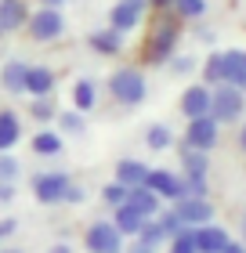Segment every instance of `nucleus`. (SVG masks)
I'll list each match as a JSON object with an SVG mask.
<instances>
[{
	"label": "nucleus",
	"instance_id": "28",
	"mask_svg": "<svg viewBox=\"0 0 246 253\" xmlns=\"http://www.w3.org/2000/svg\"><path fill=\"white\" fill-rule=\"evenodd\" d=\"M29 112H33V120H40V123H48V120H54V116H58V112H54V101H51V94H48V98H33Z\"/></svg>",
	"mask_w": 246,
	"mask_h": 253
},
{
	"label": "nucleus",
	"instance_id": "33",
	"mask_svg": "<svg viewBox=\"0 0 246 253\" xmlns=\"http://www.w3.org/2000/svg\"><path fill=\"white\" fill-rule=\"evenodd\" d=\"M101 199L109 203V206H120V203H127V188L120 185V181H112V185L101 188Z\"/></svg>",
	"mask_w": 246,
	"mask_h": 253
},
{
	"label": "nucleus",
	"instance_id": "15",
	"mask_svg": "<svg viewBox=\"0 0 246 253\" xmlns=\"http://www.w3.org/2000/svg\"><path fill=\"white\" fill-rule=\"evenodd\" d=\"M54 90V73L48 65H29L26 69V94L33 98H48Z\"/></svg>",
	"mask_w": 246,
	"mask_h": 253
},
{
	"label": "nucleus",
	"instance_id": "4",
	"mask_svg": "<svg viewBox=\"0 0 246 253\" xmlns=\"http://www.w3.org/2000/svg\"><path fill=\"white\" fill-rule=\"evenodd\" d=\"M84 246L91 253H123V235L112 228V221H95L84 235Z\"/></svg>",
	"mask_w": 246,
	"mask_h": 253
},
{
	"label": "nucleus",
	"instance_id": "39",
	"mask_svg": "<svg viewBox=\"0 0 246 253\" xmlns=\"http://www.w3.org/2000/svg\"><path fill=\"white\" fill-rule=\"evenodd\" d=\"M148 4L156 7V11H170V4H174V0H148Z\"/></svg>",
	"mask_w": 246,
	"mask_h": 253
},
{
	"label": "nucleus",
	"instance_id": "20",
	"mask_svg": "<svg viewBox=\"0 0 246 253\" xmlns=\"http://www.w3.org/2000/svg\"><path fill=\"white\" fill-rule=\"evenodd\" d=\"M26 62H7L4 69H0V84H4V90L7 94H26Z\"/></svg>",
	"mask_w": 246,
	"mask_h": 253
},
{
	"label": "nucleus",
	"instance_id": "48",
	"mask_svg": "<svg viewBox=\"0 0 246 253\" xmlns=\"http://www.w3.org/2000/svg\"><path fill=\"white\" fill-rule=\"evenodd\" d=\"M0 37H4V29H0Z\"/></svg>",
	"mask_w": 246,
	"mask_h": 253
},
{
	"label": "nucleus",
	"instance_id": "12",
	"mask_svg": "<svg viewBox=\"0 0 246 253\" xmlns=\"http://www.w3.org/2000/svg\"><path fill=\"white\" fill-rule=\"evenodd\" d=\"M181 112H185L189 120H196V116H210V87L192 84V87L181 94Z\"/></svg>",
	"mask_w": 246,
	"mask_h": 253
},
{
	"label": "nucleus",
	"instance_id": "18",
	"mask_svg": "<svg viewBox=\"0 0 246 253\" xmlns=\"http://www.w3.org/2000/svg\"><path fill=\"white\" fill-rule=\"evenodd\" d=\"M145 177H148V167L142 163V159H120V163H116V181H120L123 188L145 185Z\"/></svg>",
	"mask_w": 246,
	"mask_h": 253
},
{
	"label": "nucleus",
	"instance_id": "1",
	"mask_svg": "<svg viewBox=\"0 0 246 253\" xmlns=\"http://www.w3.org/2000/svg\"><path fill=\"white\" fill-rule=\"evenodd\" d=\"M145 73L142 69H134V65H123V69H116V73L109 76V94L120 101V105H138V101H145Z\"/></svg>",
	"mask_w": 246,
	"mask_h": 253
},
{
	"label": "nucleus",
	"instance_id": "22",
	"mask_svg": "<svg viewBox=\"0 0 246 253\" xmlns=\"http://www.w3.org/2000/svg\"><path fill=\"white\" fill-rule=\"evenodd\" d=\"M95 101H98V87L91 80H76L73 84V109L87 112V109H95Z\"/></svg>",
	"mask_w": 246,
	"mask_h": 253
},
{
	"label": "nucleus",
	"instance_id": "23",
	"mask_svg": "<svg viewBox=\"0 0 246 253\" xmlns=\"http://www.w3.org/2000/svg\"><path fill=\"white\" fill-rule=\"evenodd\" d=\"M181 167H185V177H206V170H210V159H206V152L185 148V156H181Z\"/></svg>",
	"mask_w": 246,
	"mask_h": 253
},
{
	"label": "nucleus",
	"instance_id": "5",
	"mask_svg": "<svg viewBox=\"0 0 246 253\" xmlns=\"http://www.w3.org/2000/svg\"><path fill=\"white\" fill-rule=\"evenodd\" d=\"M178 51V26L174 22H163V26L152 29V40H148V62L152 65H163L174 58Z\"/></svg>",
	"mask_w": 246,
	"mask_h": 253
},
{
	"label": "nucleus",
	"instance_id": "10",
	"mask_svg": "<svg viewBox=\"0 0 246 253\" xmlns=\"http://www.w3.org/2000/svg\"><path fill=\"white\" fill-rule=\"evenodd\" d=\"M174 213L181 217L185 228H199V224H210V203L206 199H192V195H181L178 203H174Z\"/></svg>",
	"mask_w": 246,
	"mask_h": 253
},
{
	"label": "nucleus",
	"instance_id": "19",
	"mask_svg": "<svg viewBox=\"0 0 246 253\" xmlns=\"http://www.w3.org/2000/svg\"><path fill=\"white\" fill-rule=\"evenodd\" d=\"M91 43V51H98V54H120L123 51V33H116V29H95L87 37Z\"/></svg>",
	"mask_w": 246,
	"mask_h": 253
},
{
	"label": "nucleus",
	"instance_id": "26",
	"mask_svg": "<svg viewBox=\"0 0 246 253\" xmlns=\"http://www.w3.org/2000/svg\"><path fill=\"white\" fill-rule=\"evenodd\" d=\"M170 11L178 18H203L206 15V0H174Z\"/></svg>",
	"mask_w": 246,
	"mask_h": 253
},
{
	"label": "nucleus",
	"instance_id": "29",
	"mask_svg": "<svg viewBox=\"0 0 246 253\" xmlns=\"http://www.w3.org/2000/svg\"><path fill=\"white\" fill-rule=\"evenodd\" d=\"M138 243H142V246H148V250H156V246L163 243L159 224H156V221H145V224H142V232H138Z\"/></svg>",
	"mask_w": 246,
	"mask_h": 253
},
{
	"label": "nucleus",
	"instance_id": "16",
	"mask_svg": "<svg viewBox=\"0 0 246 253\" xmlns=\"http://www.w3.org/2000/svg\"><path fill=\"white\" fill-rule=\"evenodd\" d=\"M26 18H29L26 0H0V29H4V33L22 29V26H26Z\"/></svg>",
	"mask_w": 246,
	"mask_h": 253
},
{
	"label": "nucleus",
	"instance_id": "14",
	"mask_svg": "<svg viewBox=\"0 0 246 253\" xmlns=\"http://www.w3.org/2000/svg\"><path fill=\"white\" fill-rule=\"evenodd\" d=\"M142 224H145V217L138 213L131 203H120V206H112V228H116L120 235H134V239H138Z\"/></svg>",
	"mask_w": 246,
	"mask_h": 253
},
{
	"label": "nucleus",
	"instance_id": "17",
	"mask_svg": "<svg viewBox=\"0 0 246 253\" xmlns=\"http://www.w3.org/2000/svg\"><path fill=\"white\" fill-rule=\"evenodd\" d=\"M127 203H131L134 210L145 217V221H152V217L159 213V195L152 192V188H145V185H138V188H127Z\"/></svg>",
	"mask_w": 246,
	"mask_h": 253
},
{
	"label": "nucleus",
	"instance_id": "25",
	"mask_svg": "<svg viewBox=\"0 0 246 253\" xmlns=\"http://www.w3.org/2000/svg\"><path fill=\"white\" fill-rule=\"evenodd\" d=\"M145 145L152 148V152H159V148H167V145H174V134L167 130L163 123H152L148 130H145Z\"/></svg>",
	"mask_w": 246,
	"mask_h": 253
},
{
	"label": "nucleus",
	"instance_id": "6",
	"mask_svg": "<svg viewBox=\"0 0 246 253\" xmlns=\"http://www.w3.org/2000/svg\"><path fill=\"white\" fill-rule=\"evenodd\" d=\"M217 120L214 116H196L189 120V130H185V148H196V152H210L217 145Z\"/></svg>",
	"mask_w": 246,
	"mask_h": 253
},
{
	"label": "nucleus",
	"instance_id": "9",
	"mask_svg": "<svg viewBox=\"0 0 246 253\" xmlns=\"http://www.w3.org/2000/svg\"><path fill=\"white\" fill-rule=\"evenodd\" d=\"M145 188H152L159 199H170V203H178L185 195V185H181V177L174 174V170H148Z\"/></svg>",
	"mask_w": 246,
	"mask_h": 253
},
{
	"label": "nucleus",
	"instance_id": "36",
	"mask_svg": "<svg viewBox=\"0 0 246 253\" xmlns=\"http://www.w3.org/2000/svg\"><path fill=\"white\" fill-rule=\"evenodd\" d=\"M62 199H69V203H80V199H84V188L69 181V188H65V195H62Z\"/></svg>",
	"mask_w": 246,
	"mask_h": 253
},
{
	"label": "nucleus",
	"instance_id": "24",
	"mask_svg": "<svg viewBox=\"0 0 246 253\" xmlns=\"http://www.w3.org/2000/svg\"><path fill=\"white\" fill-rule=\"evenodd\" d=\"M33 152L37 156H58L62 152V137H58L54 130H40L37 137H33Z\"/></svg>",
	"mask_w": 246,
	"mask_h": 253
},
{
	"label": "nucleus",
	"instance_id": "38",
	"mask_svg": "<svg viewBox=\"0 0 246 253\" xmlns=\"http://www.w3.org/2000/svg\"><path fill=\"white\" fill-rule=\"evenodd\" d=\"M221 253H246V246H243V243H236V239H228V243L221 246Z\"/></svg>",
	"mask_w": 246,
	"mask_h": 253
},
{
	"label": "nucleus",
	"instance_id": "31",
	"mask_svg": "<svg viewBox=\"0 0 246 253\" xmlns=\"http://www.w3.org/2000/svg\"><path fill=\"white\" fill-rule=\"evenodd\" d=\"M58 126H62L65 134H84V112H62V116H58Z\"/></svg>",
	"mask_w": 246,
	"mask_h": 253
},
{
	"label": "nucleus",
	"instance_id": "40",
	"mask_svg": "<svg viewBox=\"0 0 246 253\" xmlns=\"http://www.w3.org/2000/svg\"><path fill=\"white\" fill-rule=\"evenodd\" d=\"M11 232H15V221H0V235H4V239H7Z\"/></svg>",
	"mask_w": 246,
	"mask_h": 253
},
{
	"label": "nucleus",
	"instance_id": "43",
	"mask_svg": "<svg viewBox=\"0 0 246 253\" xmlns=\"http://www.w3.org/2000/svg\"><path fill=\"white\" fill-rule=\"evenodd\" d=\"M239 145H243V152H246V123H243V130H239Z\"/></svg>",
	"mask_w": 246,
	"mask_h": 253
},
{
	"label": "nucleus",
	"instance_id": "37",
	"mask_svg": "<svg viewBox=\"0 0 246 253\" xmlns=\"http://www.w3.org/2000/svg\"><path fill=\"white\" fill-rule=\"evenodd\" d=\"M15 199V185H4V181H0V203H11Z\"/></svg>",
	"mask_w": 246,
	"mask_h": 253
},
{
	"label": "nucleus",
	"instance_id": "44",
	"mask_svg": "<svg viewBox=\"0 0 246 253\" xmlns=\"http://www.w3.org/2000/svg\"><path fill=\"white\" fill-rule=\"evenodd\" d=\"M51 253H69V246H62V243H58V246H54Z\"/></svg>",
	"mask_w": 246,
	"mask_h": 253
},
{
	"label": "nucleus",
	"instance_id": "45",
	"mask_svg": "<svg viewBox=\"0 0 246 253\" xmlns=\"http://www.w3.org/2000/svg\"><path fill=\"white\" fill-rule=\"evenodd\" d=\"M0 253H22V250H0Z\"/></svg>",
	"mask_w": 246,
	"mask_h": 253
},
{
	"label": "nucleus",
	"instance_id": "2",
	"mask_svg": "<svg viewBox=\"0 0 246 253\" xmlns=\"http://www.w3.org/2000/svg\"><path fill=\"white\" fill-rule=\"evenodd\" d=\"M243 105H246V94L232 84H217L210 90V116L217 123H236L243 116Z\"/></svg>",
	"mask_w": 246,
	"mask_h": 253
},
{
	"label": "nucleus",
	"instance_id": "27",
	"mask_svg": "<svg viewBox=\"0 0 246 253\" xmlns=\"http://www.w3.org/2000/svg\"><path fill=\"white\" fill-rule=\"evenodd\" d=\"M18 174H22L18 159H15V156H7V152H0V181H4V185H15Z\"/></svg>",
	"mask_w": 246,
	"mask_h": 253
},
{
	"label": "nucleus",
	"instance_id": "7",
	"mask_svg": "<svg viewBox=\"0 0 246 253\" xmlns=\"http://www.w3.org/2000/svg\"><path fill=\"white\" fill-rule=\"evenodd\" d=\"M145 7H148V0H116V7L109 11V29H116V33H131L138 22H142Z\"/></svg>",
	"mask_w": 246,
	"mask_h": 253
},
{
	"label": "nucleus",
	"instance_id": "13",
	"mask_svg": "<svg viewBox=\"0 0 246 253\" xmlns=\"http://www.w3.org/2000/svg\"><path fill=\"white\" fill-rule=\"evenodd\" d=\"M221 84H232V87L243 90V84H246L243 51H221Z\"/></svg>",
	"mask_w": 246,
	"mask_h": 253
},
{
	"label": "nucleus",
	"instance_id": "35",
	"mask_svg": "<svg viewBox=\"0 0 246 253\" xmlns=\"http://www.w3.org/2000/svg\"><path fill=\"white\" fill-rule=\"evenodd\" d=\"M170 62H174V73H178V76H185V73L196 69V58H170Z\"/></svg>",
	"mask_w": 246,
	"mask_h": 253
},
{
	"label": "nucleus",
	"instance_id": "47",
	"mask_svg": "<svg viewBox=\"0 0 246 253\" xmlns=\"http://www.w3.org/2000/svg\"><path fill=\"white\" fill-rule=\"evenodd\" d=\"M243 62H246V51H243Z\"/></svg>",
	"mask_w": 246,
	"mask_h": 253
},
{
	"label": "nucleus",
	"instance_id": "11",
	"mask_svg": "<svg viewBox=\"0 0 246 253\" xmlns=\"http://www.w3.org/2000/svg\"><path fill=\"white\" fill-rule=\"evenodd\" d=\"M192 243H196V253H221V246L228 243V232L214 224H199L192 228Z\"/></svg>",
	"mask_w": 246,
	"mask_h": 253
},
{
	"label": "nucleus",
	"instance_id": "3",
	"mask_svg": "<svg viewBox=\"0 0 246 253\" xmlns=\"http://www.w3.org/2000/svg\"><path fill=\"white\" fill-rule=\"evenodd\" d=\"M26 29H29V37L37 43H48V40H58L65 33V18H62L58 7H44L40 4V11H33L26 18Z\"/></svg>",
	"mask_w": 246,
	"mask_h": 253
},
{
	"label": "nucleus",
	"instance_id": "49",
	"mask_svg": "<svg viewBox=\"0 0 246 253\" xmlns=\"http://www.w3.org/2000/svg\"><path fill=\"white\" fill-rule=\"evenodd\" d=\"M0 239H4V235H0Z\"/></svg>",
	"mask_w": 246,
	"mask_h": 253
},
{
	"label": "nucleus",
	"instance_id": "21",
	"mask_svg": "<svg viewBox=\"0 0 246 253\" xmlns=\"http://www.w3.org/2000/svg\"><path fill=\"white\" fill-rule=\"evenodd\" d=\"M22 137V123L11 109H0V152H11Z\"/></svg>",
	"mask_w": 246,
	"mask_h": 253
},
{
	"label": "nucleus",
	"instance_id": "41",
	"mask_svg": "<svg viewBox=\"0 0 246 253\" xmlns=\"http://www.w3.org/2000/svg\"><path fill=\"white\" fill-rule=\"evenodd\" d=\"M239 235H243V246H246V213L239 217Z\"/></svg>",
	"mask_w": 246,
	"mask_h": 253
},
{
	"label": "nucleus",
	"instance_id": "32",
	"mask_svg": "<svg viewBox=\"0 0 246 253\" xmlns=\"http://www.w3.org/2000/svg\"><path fill=\"white\" fill-rule=\"evenodd\" d=\"M170 253H196V243H192V228H181V232L170 239Z\"/></svg>",
	"mask_w": 246,
	"mask_h": 253
},
{
	"label": "nucleus",
	"instance_id": "46",
	"mask_svg": "<svg viewBox=\"0 0 246 253\" xmlns=\"http://www.w3.org/2000/svg\"><path fill=\"white\" fill-rule=\"evenodd\" d=\"M243 94H246V84H243Z\"/></svg>",
	"mask_w": 246,
	"mask_h": 253
},
{
	"label": "nucleus",
	"instance_id": "30",
	"mask_svg": "<svg viewBox=\"0 0 246 253\" xmlns=\"http://www.w3.org/2000/svg\"><path fill=\"white\" fill-rule=\"evenodd\" d=\"M156 224H159V232H163V239H174V235H178L181 228H185V224H181V217L174 213V210H167V213H159V221H156Z\"/></svg>",
	"mask_w": 246,
	"mask_h": 253
},
{
	"label": "nucleus",
	"instance_id": "34",
	"mask_svg": "<svg viewBox=\"0 0 246 253\" xmlns=\"http://www.w3.org/2000/svg\"><path fill=\"white\" fill-rule=\"evenodd\" d=\"M203 76H206V84H221V51H214V54H210V58H206V65H203Z\"/></svg>",
	"mask_w": 246,
	"mask_h": 253
},
{
	"label": "nucleus",
	"instance_id": "8",
	"mask_svg": "<svg viewBox=\"0 0 246 253\" xmlns=\"http://www.w3.org/2000/svg\"><path fill=\"white\" fill-rule=\"evenodd\" d=\"M65 188H69V177L58 174V170H54V174H37V177H33V195H37L40 203H48V206L62 203Z\"/></svg>",
	"mask_w": 246,
	"mask_h": 253
},
{
	"label": "nucleus",
	"instance_id": "42",
	"mask_svg": "<svg viewBox=\"0 0 246 253\" xmlns=\"http://www.w3.org/2000/svg\"><path fill=\"white\" fill-rule=\"evenodd\" d=\"M40 4H44V7H62L65 0H40Z\"/></svg>",
	"mask_w": 246,
	"mask_h": 253
}]
</instances>
